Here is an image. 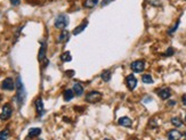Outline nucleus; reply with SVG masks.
I'll return each mask as SVG.
<instances>
[{
	"mask_svg": "<svg viewBox=\"0 0 186 140\" xmlns=\"http://www.w3.org/2000/svg\"><path fill=\"white\" fill-rule=\"evenodd\" d=\"M0 100H1V96H0Z\"/></svg>",
	"mask_w": 186,
	"mask_h": 140,
	"instance_id": "35",
	"label": "nucleus"
},
{
	"mask_svg": "<svg viewBox=\"0 0 186 140\" xmlns=\"http://www.w3.org/2000/svg\"><path fill=\"white\" fill-rule=\"evenodd\" d=\"M35 105V109H37V113H38V115H43V113H45V107H43V102H42L41 98H37L34 103Z\"/></svg>",
	"mask_w": 186,
	"mask_h": 140,
	"instance_id": "10",
	"label": "nucleus"
},
{
	"mask_svg": "<svg viewBox=\"0 0 186 140\" xmlns=\"http://www.w3.org/2000/svg\"><path fill=\"white\" fill-rule=\"evenodd\" d=\"M11 4L13 6H18V5L21 4V0H11Z\"/></svg>",
	"mask_w": 186,
	"mask_h": 140,
	"instance_id": "28",
	"label": "nucleus"
},
{
	"mask_svg": "<svg viewBox=\"0 0 186 140\" xmlns=\"http://www.w3.org/2000/svg\"><path fill=\"white\" fill-rule=\"evenodd\" d=\"M61 59H62V62H70V60L72 59V56H71L70 51H65L64 54H62V55H61Z\"/></svg>",
	"mask_w": 186,
	"mask_h": 140,
	"instance_id": "23",
	"label": "nucleus"
},
{
	"mask_svg": "<svg viewBox=\"0 0 186 140\" xmlns=\"http://www.w3.org/2000/svg\"><path fill=\"white\" fill-rule=\"evenodd\" d=\"M54 25L56 28H60V30H65L67 25H69V17H67L65 14H61L58 15L56 18H55V22H54Z\"/></svg>",
	"mask_w": 186,
	"mask_h": 140,
	"instance_id": "2",
	"label": "nucleus"
},
{
	"mask_svg": "<svg viewBox=\"0 0 186 140\" xmlns=\"http://www.w3.org/2000/svg\"><path fill=\"white\" fill-rule=\"evenodd\" d=\"M158 92L159 97L163 100H167V99L170 98V96H171V89L170 88H162V89H158L157 90Z\"/></svg>",
	"mask_w": 186,
	"mask_h": 140,
	"instance_id": "7",
	"label": "nucleus"
},
{
	"mask_svg": "<svg viewBox=\"0 0 186 140\" xmlns=\"http://www.w3.org/2000/svg\"><path fill=\"white\" fill-rule=\"evenodd\" d=\"M66 75H69V77H73L74 75V71H66Z\"/></svg>",
	"mask_w": 186,
	"mask_h": 140,
	"instance_id": "31",
	"label": "nucleus"
},
{
	"mask_svg": "<svg viewBox=\"0 0 186 140\" xmlns=\"http://www.w3.org/2000/svg\"><path fill=\"white\" fill-rule=\"evenodd\" d=\"M39 140H42V139H39Z\"/></svg>",
	"mask_w": 186,
	"mask_h": 140,
	"instance_id": "36",
	"label": "nucleus"
},
{
	"mask_svg": "<svg viewBox=\"0 0 186 140\" xmlns=\"http://www.w3.org/2000/svg\"><path fill=\"white\" fill-rule=\"evenodd\" d=\"M87 26H88V22L87 21H84L80 25H79V26H77V28H74V30H73V34L77 35V34H79V33H81V32L84 31V30L87 28Z\"/></svg>",
	"mask_w": 186,
	"mask_h": 140,
	"instance_id": "16",
	"label": "nucleus"
},
{
	"mask_svg": "<svg viewBox=\"0 0 186 140\" xmlns=\"http://www.w3.org/2000/svg\"><path fill=\"white\" fill-rule=\"evenodd\" d=\"M171 124L176 128H179V126H183V121L182 119H179V117H172L171 119Z\"/></svg>",
	"mask_w": 186,
	"mask_h": 140,
	"instance_id": "22",
	"label": "nucleus"
},
{
	"mask_svg": "<svg viewBox=\"0 0 186 140\" xmlns=\"http://www.w3.org/2000/svg\"><path fill=\"white\" fill-rule=\"evenodd\" d=\"M174 53H175V50H174V48H168V50L166 51V56H171V55H174Z\"/></svg>",
	"mask_w": 186,
	"mask_h": 140,
	"instance_id": "27",
	"label": "nucleus"
},
{
	"mask_svg": "<svg viewBox=\"0 0 186 140\" xmlns=\"http://www.w3.org/2000/svg\"><path fill=\"white\" fill-rule=\"evenodd\" d=\"M118 122H119L120 125L125 126V128H130V126H131V124H133V122H131V120H130L129 117H127V116L120 117Z\"/></svg>",
	"mask_w": 186,
	"mask_h": 140,
	"instance_id": "12",
	"label": "nucleus"
},
{
	"mask_svg": "<svg viewBox=\"0 0 186 140\" xmlns=\"http://www.w3.org/2000/svg\"><path fill=\"white\" fill-rule=\"evenodd\" d=\"M102 99V94L99 91L93 90L90 92H88L86 95V100L90 104H95V103H98L99 100Z\"/></svg>",
	"mask_w": 186,
	"mask_h": 140,
	"instance_id": "3",
	"label": "nucleus"
},
{
	"mask_svg": "<svg viewBox=\"0 0 186 140\" xmlns=\"http://www.w3.org/2000/svg\"><path fill=\"white\" fill-rule=\"evenodd\" d=\"M182 104L184 106H186V94H184V95L182 96Z\"/></svg>",
	"mask_w": 186,
	"mask_h": 140,
	"instance_id": "29",
	"label": "nucleus"
},
{
	"mask_svg": "<svg viewBox=\"0 0 186 140\" xmlns=\"http://www.w3.org/2000/svg\"><path fill=\"white\" fill-rule=\"evenodd\" d=\"M74 97V91L72 89H66V90L63 92V98L65 102H70L72 100Z\"/></svg>",
	"mask_w": 186,
	"mask_h": 140,
	"instance_id": "13",
	"label": "nucleus"
},
{
	"mask_svg": "<svg viewBox=\"0 0 186 140\" xmlns=\"http://www.w3.org/2000/svg\"><path fill=\"white\" fill-rule=\"evenodd\" d=\"M185 122H186V115H185Z\"/></svg>",
	"mask_w": 186,
	"mask_h": 140,
	"instance_id": "34",
	"label": "nucleus"
},
{
	"mask_svg": "<svg viewBox=\"0 0 186 140\" xmlns=\"http://www.w3.org/2000/svg\"><path fill=\"white\" fill-rule=\"evenodd\" d=\"M152 100V97H150V96H147V97H145L144 98V100H143V102L144 103H150Z\"/></svg>",
	"mask_w": 186,
	"mask_h": 140,
	"instance_id": "30",
	"label": "nucleus"
},
{
	"mask_svg": "<svg viewBox=\"0 0 186 140\" xmlns=\"http://www.w3.org/2000/svg\"><path fill=\"white\" fill-rule=\"evenodd\" d=\"M179 23H180V21H179V20H178V21L176 22V24L174 25V26H172V28H170V30H169V31H168L169 34H172V33H174V32H175L176 30H177V28H178V26H179Z\"/></svg>",
	"mask_w": 186,
	"mask_h": 140,
	"instance_id": "25",
	"label": "nucleus"
},
{
	"mask_svg": "<svg viewBox=\"0 0 186 140\" xmlns=\"http://www.w3.org/2000/svg\"><path fill=\"white\" fill-rule=\"evenodd\" d=\"M72 90L74 91V95H77V96L84 95V85L81 83H79V82H75V83L73 84V89H72Z\"/></svg>",
	"mask_w": 186,
	"mask_h": 140,
	"instance_id": "11",
	"label": "nucleus"
},
{
	"mask_svg": "<svg viewBox=\"0 0 186 140\" xmlns=\"http://www.w3.org/2000/svg\"><path fill=\"white\" fill-rule=\"evenodd\" d=\"M11 113H13L11 106L9 104H5L4 107H2V111H1V114H0V119L8 120L11 116Z\"/></svg>",
	"mask_w": 186,
	"mask_h": 140,
	"instance_id": "5",
	"label": "nucleus"
},
{
	"mask_svg": "<svg viewBox=\"0 0 186 140\" xmlns=\"http://www.w3.org/2000/svg\"><path fill=\"white\" fill-rule=\"evenodd\" d=\"M1 88L4 90L7 91H11L15 89V82L11 77H6L4 81H2V84H1Z\"/></svg>",
	"mask_w": 186,
	"mask_h": 140,
	"instance_id": "6",
	"label": "nucleus"
},
{
	"mask_svg": "<svg viewBox=\"0 0 186 140\" xmlns=\"http://www.w3.org/2000/svg\"><path fill=\"white\" fill-rule=\"evenodd\" d=\"M130 67H131V70H133L135 73H142V72L145 70V62L142 59L135 60V62L131 63Z\"/></svg>",
	"mask_w": 186,
	"mask_h": 140,
	"instance_id": "4",
	"label": "nucleus"
},
{
	"mask_svg": "<svg viewBox=\"0 0 186 140\" xmlns=\"http://www.w3.org/2000/svg\"><path fill=\"white\" fill-rule=\"evenodd\" d=\"M40 133H41V129L40 128H31L30 131H29L28 137L29 138H35V137L40 136Z\"/></svg>",
	"mask_w": 186,
	"mask_h": 140,
	"instance_id": "17",
	"label": "nucleus"
},
{
	"mask_svg": "<svg viewBox=\"0 0 186 140\" xmlns=\"http://www.w3.org/2000/svg\"><path fill=\"white\" fill-rule=\"evenodd\" d=\"M103 140H111V139H103Z\"/></svg>",
	"mask_w": 186,
	"mask_h": 140,
	"instance_id": "33",
	"label": "nucleus"
},
{
	"mask_svg": "<svg viewBox=\"0 0 186 140\" xmlns=\"http://www.w3.org/2000/svg\"><path fill=\"white\" fill-rule=\"evenodd\" d=\"M112 1H114V0H103L102 2H101V6H102V7H105V6H107L109 4H111Z\"/></svg>",
	"mask_w": 186,
	"mask_h": 140,
	"instance_id": "26",
	"label": "nucleus"
},
{
	"mask_svg": "<svg viewBox=\"0 0 186 140\" xmlns=\"http://www.w3.org/2000/svg\"><path fill=\"white\" fill-rule=\"evenodd\" d=\"M142 81H143L145 84H152L153 83V77H152L150 74H144V75L142 77Z\"/></svg>",
	"mask_w": 186,
	"mask_h": 140,
	"instance_id": "21",
	"label": "nucleus"
},
{
	"mask_svg": "<svg viewBox=\"0 0 186 140\" xmlns=\"http://www.w3.org/2000/svg\"><path fill=\"white\" fill-rule=\"evenodd\" d=\"M126 84L129 90H134L137 87V79L136 77H134V74H129L126 77Z\"/></svg>",
	"mask_w": 186,
	"mask_h": 140,
	"instance_id": "8",
	"label": "nucleus"
},
{
	"mask_svg": "<svg viewBox=\"0 0 186 140\" xmlns=\"http://www.w3.org/2000/svg\"><path fill=\"white\" fill-rule=\"evenodd\" d=\"M168 105L169 106H175L176 105V102H175V100H171V102L168 103Z\"/></svg>",
	"mask_w": 186,
	"mask_h": 140,
	"instance_id": "32",
	"label": "nucleus"
},
{
	"mask_svg": "<svg viewBox=\"0 0 186 140\" xmlns=\"http://www.w3.org/2000/svg\"><path fill=\"white\" fill-rule=\"evenodd\" d=\"M185 1H186V0H185Z\"/></svg>",
	"mask_w": 186,
	"mask_h": 140,
	"instance_id": "37",
	"label": "nucleus"
},
{
	"mask_svg": "<svg viewBox=\"0 0 186 140\" xmlns=\"http://www.w3.org/2000/svg\"><path fill=\"white\" fill-rule=\"evenodd\" d=\"M69 37H70V33H69V31H66V30H63V31L61 32L60 37H58V41L60 42H65L69 40Z\"/></svg>",
	"mask_w": 186,
	"mask_h": 140,
	"instance_id": "18",
	"label": "nucleus"
},
{
	"mask_svg": "<svg viewBox=\"0 0 186 140\" xmlns=\"http://www.w3.org/2000/svg\"><path fill=\"white\" fill-rule=\"evenodd\" d=\"M46 50H47V46H46L45 42H42L41 47H40V50H39V56H38V59L40 60V62L45 59V57H46Z\"/></svg>",
	"mask_w": 186,
	"mask_h": 140,
	"instance_id": "15",
	"label": "nucleus"
},
{
	"mask_svg": "<svg viewBox=\"0 0 186 140\" xmlns=\"http://www.w3.org/2000/svg\"><path fill=\"white\" fill-rule=\"evenodd\" d=\"M99 0H84V8H88V9H91V8H94L97 6Z\"/></svg>",
	"mask_w": 186,
	"mask_h": 140,
	"instance_id": "14",
	"label": "nucleus"
},
{
	"mask_svg": "<svg viewBox=\"0 0 186 140\" xmlns=\"http://www.w3.org/2000/svg\"><path fill=\"white\" fill-rule=\"evenodd\" d=\"M148 2H150L152 6H154V7H160L162 5L161 0H148Z\"/></svg>",
	"mask_w": 186,
	"mask_h": 140,
	"instance_id": "24",
	"label": "nucleus"
},
{
	"mask_svg": "<svg viewBox=\"0 0 186 140\" xmlns=\"http://www.w3.org/2000/svg\"><path fill=\"white\" fill-rule=\"evenodd\" d=\"M111 77H112V73H111V71H104L102 73V75H101V77H102V80L104 81V82H109L110 80H111Z\"/></svg>",
	"mask_w": 186,
	"mask_h": 140,
	"instance_id": "19",
	"label": "nucleus"
},
{
	"mask_svg": "<svg viewBox=\"0 0 186 140\" xmlns=\"http://www.w3.org/2000/svg\"><path fill=\"white\" fill-rule=\"evenodd\" d=\"M11 136V132L8 129H4L0 131V140H7Z\"/></svg>",
	"mask_w": 186,
	"mask_h": 140,
	"instance_id": "20",
	"label": "nucleus"
},
{
	"mask_svg": "<svg viewBox=\"0 0 186 140\" xmlns=\"http://www.w3.org/2000/svg\"><path fill=\"white\" fill-rule=\"evenodd\" d=\"M15 88H16V102H17L18 106H22L24 104L25 98H26V92H25L24 85L22 83L21 75H17L16 77V82H15Z\"/></svg>",
	"mask_w": 186,
	"mask_h": 140,
	"instance_id": "1",
	"label": "nucleus"
},
{
	"mask_svg": "<svg viewBox=\"0 0 186 140\" xmlns=\"http://www.w3.org/2000/svg\"><path fill=\"white\" fill-rule=\"evenodd\" d=\"M183 137V133L180 132V131H178V130H170L168 133H167V138H168V140H180Z\"/></svg>",
	"mask_w": 186,
	"mask_h": 140,
	"instance_id": "9",
	"label": "nucleus"
}]
</instances>
